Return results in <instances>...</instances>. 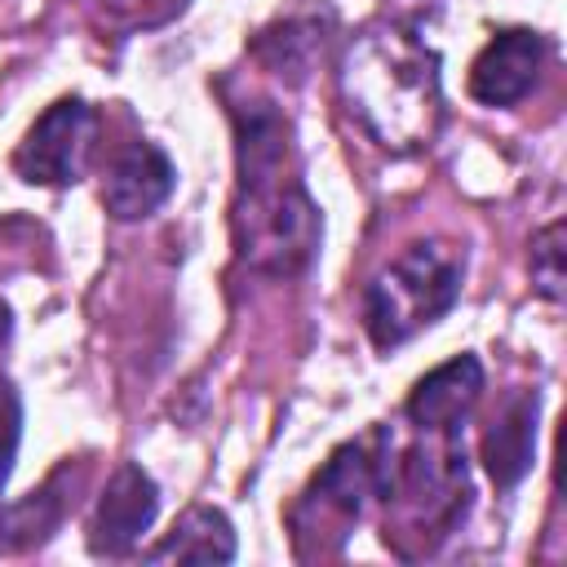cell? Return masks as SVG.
<instances>
[{
	"label": "cell",
	"mask_w": 567,
	"mask_h": 567,
	"mask_svg": "<svg viewBox=\"0 0 567 567\" xmlns=\"http://www.w3.org/2000/svg\"><path fill=\"white\" fill-rule=\"evenodd\" d=\"M567 230L563 221H549L536 239H532V284L545 301H563V284H567V248H563Z\"/></svg>",
	"instance_id": "14"
},
{
	"label": "cell",
	"mask_w": 567,
	"mask_h": 567,
	"mask_svg": "<svg viewBox=\"0 0 567 567\" xmlns=\"http://www.w3.org/2000/svg\"><path fill=\"white\" fill-rule=\"evenodd\" d=\"M146 558L151 563H230L235 558V527L221 509L190 505Z\"/></svg>",
	"instance_id": "12"
},
{
	"label": "cell",
	"mask_w": 567,
	"mask_h": 567,
	"mask_svg": "<svg viewBox=\"0 0 567 567\" xmlns=\"http://www.w3.org/2000/svg\"><path fill=\"white\" fill-rule=\"evenodd\" d=\"M483 394V363L474 354H456L425 372L408 394V421L416 430H465L470 408Z\"/></svg>",
	"instance_id": "10"
},
{
	"label": "cell",
	"mask_w": 567,
	"mask_h": 567,
	"mask_svg": "<svg viewBox=\"0 0 567 567\" xmlns=\"http://www.w3.org/2000/svg\"><path fill=\"white\" fill-rule=\"evenodd\" d=\"M18 439H22V399L9 381H0V492H4L13 456H18Z\"/></svg>",
	"instance_id": "15"
},
{
	"label": "cell",
	"mask_w": 567,
	"mask_h": 567,
	"mask_svg": "<svg viewBox=\"0 0 567 567\" xmlns=\"http://www.w3.org/2000/svg\"><path fill=\"white\" fill-rule=\"evenodd\" d=\"M536 421H540V394L536 390H514L501 403V412H496V421L483 439V465H487V474L501 492H509L532 470V461H536Z\"/></svg>",
	"instance_id": "11"
},
{
	"label": "cell",
	"mask_w": 567,
	"mask_h": 567,
	"mask_svg": "<svg viewBox=\"0 0 567 567\" xmlns=\"http://www.w3.org/2000/svg\"><path fill=\"white\" fill-rule=\"evenodd\" d=\"M341 93L363 133L385 151H421L443 124L439 53L408 27H368L341 62Z\"/></svg>",
	"instance_id": "2"
},
{
	"label": "cell",
	"mask_w": 567,
	"mask_h": 567,
	"mask_svg": "<svg viewBox=\"0 0 567 567\" xmlns=\"http://www.w3.org/2000/svg\"><path fill=\"white\" fill-rule=\"evenodd\" d=\"M394 465V439L377 425L363 439L341 443L328 465L310 478L301 501L292 505V536L297 554H337L341 540L354 532V523L368 514L372 501H385Z\"/></svg>",
	"instance_id": "3"
},
{
	"label": "cell",
	"mask_w": 567,
	"mask_h": 567,
	"mask_svg": "<svg viewBox=\"0 0 567 567\" xmlns=\"http://www.w3.org/2000/svg\"><path fill=\"white\" fill-rule=\"evenodd\" d=\"M111 22H128V27H155L173 13H182L186 0H93Z\"/></svg>",
	"instance_id": "16"
},
{
	"label": "cell",
	"mask_w": 567,
	"mask_h": 567,
	"mask_svg": "<svg viewBox=\"0 0 567 567\" xmlns=\"http://www.w3.org/2000/svg\"><path fill=\"white\" fill-rule=\"evenodd\" d=\"M465 279V252L447 239L408 244L363 288V328L377 350H394L452 310Z\"/></svg>",
	"instance_id": "4"
},
{
	"label": "cell",
	"mask_w": 567,
	"mask_h": 567,
	"mask_svg": "<svg viewBox=\"0 0 567 567\" xmlns=\"http://www.w3.org/2000/svg\"><path fill=\"white\" fill-rule=\"evenodd\" d=\"M4 337H9V310H4V301H0V346H4Z\"/></svg>",
	"instance_id": "17"
},
{
	"label": "cell",
	"mask_w": 567,
	"mask_h": 567,
	"mask_svg": "<svg viewBox=\"0 0 567 567\" xmlns=\"http://www.w3.org/2000/svg\"><path fill=\"white\" fill-rule=\"evenodd\" d=\"M235 120V248L261 275H297L310 266L323 221L319 204L301 182L292 151V124L270 97H248L230 106Z\"/></svg>",
	"instance_id": "1"
},
{
	"label": "cell",
	"mask_w": 567,
	"mask_h": 567,
	"mask_svg": "<svg viewBox=\"0 0 567 567\" xmlns=\"http://www.w3.org/2000/svg\"><path fill=\"white\" fill-rule=\"evenodd\" d=\"M434 443H416L394 452L390 465V487H385V505L394 527L385 532V540H403L416 536V554L434 549L461 518L470 505V465H465V443L461 430H425Z\"/></svg>",
	"instance_id": "5"
},
{
	"label": "cell",
	"mask_w": 567,
	"mask_h": 567,
	"mask_svg": "<svg viewBox=\"0 0 567 567\" xmlns=\"http://www.w3.org/2000/svg\"><path fill=\"white\" fill-rule=\"evenodd\" d=\"M159 514V487L142 465H120L93 509L89 523V549L97 558H124L133 554V545L142 540V532H151Z\"/></svg>",
	"instance_id": "7"
},
{
	"label": "cell",
	"mask_w": 567,
	"mask_h": 567,
	"mask_svg": "<svg viewBox=\"0 0 567 567\" xmlns=\"http://www.w3.org/2000/svg\"><path fill=\"white\" fill-rule=\"evenodd\" d=\"M173 186H177L173 159L155 142H133L111 159L102 177V204L115 221H142L173 195Z\"/></svg>",
	"instance_id": "9"
},
{
	"label": "cell",
	"mask_w": 567,
	"mask_h": 567,
	"mask_svg": "<svg viewBox=\"0 0 567 567\" xmlns=\"http://www.w3.org/2000/svg\"><path fill=\"white\" fill-rule=\"evenodd\" d=\"M545 66V35L532 27L496 31L470 66V97L483 106H514L532 93Z\"/></svg>",
	"instance_id": "8"
},
{
	"label": "cell",
	"mask_w": 567,
	"mask_h": 567,
	"mask_svg": "<svg viewBox=\"0 0 567 567\" xmlns=\"http://www.w3.org/2000/svg\"><path fill=\"white\" fill-rule=\"evenodd\" d=\"M93 133H97V115L84 97L53 102L18 142L13 173L31 186H71L84 173V159L93 151Z\"/></svg>",
	"instance_id": "6"
},
{
	"label": "cell",
	"mask_w": 567,
	"mask_h": 567,
	"mask_svg": "<svg viewBox=\"0 0 567 567\" xmlns=\"http://www.w3.org/2000/svg\"><path fill=\"white\" fill-rule=\"evenodd\" d=\"M328 27H332L328 13H292V18H279L275 27L257 31L252 53H257L275 75L301 80V75L315 66V58L323 53Z\"/></svg>",
	"instance_id": "13"
}]
</instances>
